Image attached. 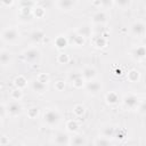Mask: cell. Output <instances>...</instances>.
<instances>
[{
    "mask_svg": "<svg viewBox=\"0 0 146 146\" xmlns=\"http://www.w3.org/2000/svg\"><path fill=\"white\" fill-rule=\"evenodd\" d=\"M6 112H7V111H6V107L0 104V119H2V117L6 115Z\"/></svg>",
    "mask_w": 146,
    "mask_h": 146,
    "instance_id": "obj_33",
    "label": "cell"
},
{
    "mask_svg": "<svg viewBox=\"0 0 146 146\" xmlns=\"http://www.w3.org/2000/svg\"><path fill=\"white\" fill-rule=\"evenodd\" d=\"M111 143L107 138H104V137H99L96 139L95 141V146H110Z\"/></svg>",
    "mask_w": 146,
    "mask_h": 146,
    "instance_id": "obj_25",
    "label": "cell"
},
{
    "mask_svg": "<svg viewBox=\"0 0 146 146\" xmlns=\"http://www.w3.org/2000/svg\"><path fill=\"white\" fill-rule=\"evenodd\" d=\"M94 44L97 47V48H103V47H105L106 46V43H107V40H106V38L105 36H103V35H97L95 39H94Z\"/></svg>",
    "mask_w": 146,
    "mask_h": 146,
    "instance_id": "obj_20",
    "label": "cell"
},
{
    "mask_svg": "<svg viewBox=\"0 0 146 146\" xmlns=\"http://www.w3.org/2000/svg\"><path fill=\"white\" fill-rule=\"evenodd\" d=\"M73 113H74L76 116L83 115V113H84V106H83V105H75L74 108H73Z\"/></svg>",
    "mask_w": 146,
    "mask_h": 146,
    "instance_id": "obj_27",
    "label": "cell"
},
{
    "mask_svg": "<svg viewBox=\"0 0 146 146\" xmlns=\"http://www.w3.org/2000/svg\"><path fill=\"white\" fill-rule=\"evenodd\" d=\"M70 143L72 146H86L87 140L84 138V136L82 135H76L74 136L72 139H70Z\"/></svg>",
    "mask_w": 146,
    "mask_h": 146,
    "instance_id": "obj_14",
    "label": "cell"
},
{
    "mask_svg": "<svg viewBox=\"0 0 146 146\" xmlns=\"http://www.w3.org/2000/svg\"><path fill=\"white\" fill-rule=\"evenodd\" d=\"M11 60H13V55L10 51L5 50V49L0 50V65L1 66L9 65L11 63Z\"/></svg>",
    "mask_w": 146,
    "mask_h": 146,
    "instance_id": "obj_9",
    "label": "cell"
},
{
    "mask_svg": "<svg viewBox=\"0 0 146 146\" xmlns=\"http://www.w3.org/2000/svg\"><path fill=\"white\" fill-rule=\"evenodd\" d=\"M119 99H120L119 95L116 92H114V91H111V92H108L106 95V102L108 104H111V105H114V104L119 103Z\"/></svg>",
    "mask_w": 146,
    "mask_h": 146,
    "instance_id": "obj_19",
    "label": "cell"
},
{
    "mask_svg": "<svg viewBox=\"0 0 146 146\" xmlns=\"http://www.w3.org/2000/svg\"><path fill=\"white\" fill-rule=\"evenodd\" d=\"M128 80L131 82H137L139 80V72L136 70H131L128 73Z\"/></svg>",
    "mask_w": 146,
    "mask_h": 146,
    "instance_id": "obj_23",
    "label": "cell"
},
{
    "mask_svg": "<svg viewBox=\"0 0 146 146\" xmlns=\"http://www.w3.org/2000/svg\"><path fill=\"white\" fill-rule=\"evenodd\" d=\"M58 62L66 64V63L68 62V56H67V55H65V54H62V55H59V57H58Z\"/></svg>",
    "mask_w": 146,
    "mask_h": 146,
    "instance_id": "obj_32",
    "label": "cell"
},
{
    "mask_svg": "<svg viewBox=\"0 0 146 146\" xmlns=\"http://www.w3.org/2000/svg\"><path fill=\"white\" fill-rule=\"evenodd\" d=\"M55 143L58 146H66L70 144V137L64 132H57L55 136Z\"/></svg>",
    "mask_w": 146,
    "mask_h": 146,
    "instance_id": "obj_10",
    "label": "cell"
},
{
    "mask_svg": "<svg viewBox=\"0 0 146 146\" xmlns=\"http://www.w3.org/2000/svg\"><path fill=\"white\" fill-rule=\"evenodd\" d=\"M43 38H44V32L42 30H34L30 34V39L33 42H40L41 40H43Z\"/></svg>",
    "mask_w": 146,
    "mask_h": 146,
    "instance_id": "obj_15",
    "label": "cell"
},
{
    "mask_svg": "<svg viewBox=\"0 0 146 146\" xmlns=\"http://www.w3.org/2000/svg\"><path fill=\"white\" fill-rule=\"evenodd\" d=\"M27 81L25 80V78L24 76H22V75H19V76H17L16 79H15V84H16V87H17V89H19V90H22L23 88H25L26 87V83Z\"/></svg>",
    "mask_w": 146,
    "mask_h": 146,
    "instance_id": "obj_22",
    "label": "cell"
},
{
    "mask_svg": "<svg viewBox=\"0 0 146 146\" xmlns=\"http://www.w3.org/2000/svg\"><path fill=\"white\" fill-rule=\"evenodd\" d=\"M41 58V52L39 49L36 48H29L26 50L23 51V59L30 64H34V63H38Z\"/></svg>",
    "mask_w": 146,
    "mask_h": 146,
    "instance_id": "obj_2",
    "label": "cell"
},
{
    "mask_svg": "<svg viewBox=\"0 0 146 146\" xmlns=\"http://www.w3.org/2000/svg\"><path fill=\"white\" fill-rule=\"evenodd\" d=\"M66 128H67L68 131L74 132V131H76V130L79 129V124H78V122H76L75 120H70V121L66 123Z\"/></svg>",
    "mask_w": 146,
    "mask_h": 146,
    "instance_id": "obj_24",
    "label": "cell"
},
{
    "mask_svg": "<svg viewBox=\"0 0 146 146\" xmlns=\"http://www.w3.org/2000/svg\"><path fill=\"white\" fill-rule=\"evenodd\" d=\"M145 54H146V50L144 46H137L131 51V55L135 59H143L145 57Z\"/></svg>",
    "mask_w": 146,
    "mask_h": 146,
    "instance_id": "obj_11",
    "label": "cell"
},
{
    "mask_svg": "<svg viewBox=\"0 0 146 146\" xmlns=\"http://www.w3.org/2000/svg\"><path fill=\"white\" fill-rule=\"evenodd\" d=\"M57 6L62 10H70L72 9V7H74V2L70 0H60L57 2Z\"/></svg>",
    "mask_w": 146,
    "mask_h": 146,
    "instance_id": "obj_18",
    "label": "cell"
},
{
    "mask_svg": "<svg viewBox=\"0 0 146 146\" xmlns=\"http://www.w3.org/2000/svg\"><path fill=\"white\" fill-rule=\"evenodd\" d=\"M22 96H23L22 95V90H19V89H15V90L11 91V98L15 102H18L22 98Z\"/></svg>",
    "mask_w": 146,
    "mask_h": 146,
    "instance_id": "obj_28",
    "label": "cell"
},
{
    "mask_svg": "<svg viewBox=\"0 0 146 146\" xmlns=\"http://www.w3.org/2000/svg\"><path fill=\"white\" fill-rule=\"evenodd\" d=\"M86 89H87V91H88L89 94H91V95H96V94H98V92L100 91V89H102V84H100V82H98V81L91 80V81H88V82H87V84H86Z\"/></svg>",
    "mask_w": 146,
    "mask_h": 146,
    "instance_id": "obj_7",
    "label": "cell"
},
{
    "mask_svg": "<svg viewBox=\"0 0 146 146\" xmlns=\"http://www.w3.org/2000/svg\"><path fill=\"white\" fill-rule=\"evenodd\" d=\"M68 79L72 81V83H73L76 88H80V87L83 86L84 79H83L82 74H81L80 72H78V71H74V72L72 71V72L70 73V75H68Z\"/></svg>",
    "mask_w": 146,
    "mask_h": 146,
    "instance_id": "obj_6",
    "label": "cell"
},
{
    "mask_svg": "<svg viewBox=\"0 0 146 146\" xmlns=\"http://www.w3.org/2000/svg\"><path fill=\"white\" fill-rule=\"evenodd\" d=\"M82 76H83V79L84 80H88V81H91L95 76H96V70L95 68H92L91 66H87V67H84L83 68V71H82Z\"/></svg>",
    "mask_w": 146,
    "mask_h": 146,
    "instance_id": "obj_13",
    "label": "cell"
},
{
    "mask_svg": "<svg viewBox=\"0 0 146 146\" xmlns=\"http://www.w3.org/2000/svg\"><path fill=\"white\" fill-rule=\"evenodd\" d=\"M18 36H19V32L16 27H8V29L3 30V32L1 33V39L6 42L15 41Z\"/></svg>",
    "mask_w": 146,
    "mask_h": 146,
    "instance_id": "obj_3",
    "label": "cell"
},
{
    "mask_svg": "<svg viewBox=\"0 0 146 146\" xmlns=\"http://www.w3.org/2000/svg\"><path fill=\"white\" fill-rule=\"evenodd\" d=\"M32 89L35 91V92H39V94H43L46 90H47V84L40 82L39 80H34L32 82Z\"/></svg>",
    "mask_w": 146,
    "mask_h": 146,
    "instance_id": "obj_16",
    "label": "cell"
},
{
    "mask_svg": "<svg viewBox=\"0 0 146 146\" xmlns=\"http://www.w3.org/2000/svg\"><path fill=\"white\" fill-rule=\"evenodd\" d=\"M38 113H39V108L38 107H31L29 111H27V115L31 119H35L38 116Z\"/></svg>",
    "mask_w": 146,
    "mask_h": 146,
    "instance_id": "obj_29",
    "label": "cell"
},
{
    "mask_svg": "<svg viewBox=\"0 0 146 146\" xmlns=\"http://www.w3.org/2000/svg\"><path fill=\"white\" fill-rule=\"evenodd\" d=\"M102 133H103V137H104V138H107V139L113 138V137H115L116 128H114L113 125H107V127H105V128L103 129Z\"/></svg>",
    "mask_w": 146,
    "mask_h": 146,
    "instance_id": "obj_17",
    "label": "cell"
},
{
    "mask_svg": "<svg viewBox=\"0 0 146 146\" xmlns=\"http://www.w3.org/2000/svg\"><path fill=\"white\" fill-rule=\"evenodd\" d=\"M0 124H1V122H0Z\"/></svg>",
    "mask_w": 146,
    "mask_h": 146,
    "instance_id": "obj_36",
    "label": "cell"
},
{
    "mask_svg": "<svg viewBox=\"0 0 146 146\" xmlns=\"http://www.w3.org/2000/svg\"><path fill=\"white\" fill-rule=\"evenodd\" d=\"M6 111H7V113H8L9 115H11V116H17V115H19V114L22 113L23 106H22L18 102L13 100V102H10V103L7 105Z\"/></svg>",
    "mask_w": 146,
    "mask_h": 146,
    "instance_id": "obj_5",
    "label": "cell"
},
{
    "mask_svg": "<svg viewBox=\"0 0 146 146\" xmlns=\"http://www.w3.org/2000/svg\"><path fill=\"white\" fill-rule=\"evenodd\" d=\"M131 32L133 35L143 36L145 34V24L143 22H135L131 25Z\"/></svg>",
    "mask_w": 146,
    "mask_h": 146,
    "instance_id": "obj_8",
    "label": "cell"
},
{
    "mask_svg": "<svg viewBox=\"0 0 146 146\" xmlns=\"http://www.w3.org/2000/svg\"><path fill=\"white\" fill-rule=\"evenodd\" d=\"M123 105L129 108V110H133V108H138V105H139V100H138V97L133 94H128L124 96L123 98Z\"/></svg>",
    "mask_w": 146,
    "mask_h": 146,
    "instance_id": "obj_4",
    "label": "cell"
},
{
    "mask_svg": "<svg viewBox=\"0 0 146 146\" xmlns=\"http://www.w3.org/2000/svg\"><path fill=\"white\" fill-rule=\"evenodd\" d=\"M106 21H107V15L104 11H97L92 15V22L95 24L100 25V24H104Z\"/></svg>",
    "mask_w": 146,
    "mask_h": 146,
    "instance_id": "obj_12",
    "label": "cell"
},
{
    "mask_svg": "<svg viewBox=\"0 0 146 146\" xmlns=\"http://www.w3.org/2000/svg\"><path fill=\"white\" fill-rule=\"evenodd\" d=\"M43 121L49 127H55L59 123L60 121V114L58 111L54 110V108H49L48 111L44 112L43 114Z\"/></svg>",
    "mask_w": 146,
    "mask_h": 146,
    "instance_id": "obj_1",
    "label": "cell"
},
{
    "mask_svg": "<svg viewBox=\"0 0 146 146\" xmlns=\"http://www.w3.org/2000/svg\"><path fill=\"white\" fill-rule=\"evenodd\" d=\"M56 89L57 90H63L64 89V82L63 81H57L56 82Z\"/></svg>",
    "mask_w": 146,
    "mask_h": 146,
    "instance_id": "obj_34",
    "label": "cell"
},
{
    "mask_svg": "<svg viewBox=\"0 0 146 146\" xmlns=\"http://www.w3.org/2000/svg\"><path fill=\"white\" fill-rule=\"evenodd\" d=\"M90 32H91V30H90L89 26H87V25H82V26H80V27L78 29L76 34H79V35L82 36V38H86V36H88V35L90 34Z\"/></svg>",
    "mask_w": 146,
    "mask_h": 146,
    "instance_id": "obj_21",
    "label": "cell"
},
{
    "mask_svg": "<svg viewBox=\"0 0 146 146\" xmlns=\"http://www.w3.org/2000/svg\"><path fill=\"white\" fill-rule=\"evenodd\" d=\"M66 43H67V41H66V39H65L64 36H58V38L56 39V46H57L58 48L65 47Z\"/></svg>",
    "mask_w": 146,
    "mask_h": 146,
    "instance_id": "obj_30",
    "label": "cell"
},
{
    "mask_svg": "<svg viewBox=\"0 0 146 146\" xmlns=\"http://www.w3.org/2000/svg\"><path fill=\"white\" fill-rule=\"evenodd\" d=\"M0 88H1V82H0Z\"/></svg>",
    "mask_w": 146,
    "mask_h": 146,
    "instance_id": "obj_35",
    "label": "cell"
},
{
    "mask_svg": "<svg viewBox=\"0 0 146 146\" xmlns=\"http://www.w3.org/2000/svg\"><path fill=\"white\" fill-rule=\"evenodd\" d=\"M36 80H39L40 82H42V83L47 84V82L49 81V76H48L47 74H44V73H41V74H39V76H38V79H36Z\"/></svg>",
    "mask_w": 146,
    "mask_h": 146,
    "instance_id": "obj_31",
    "label": "cell"
},
{
    "mask_svg": "<svg viewBox=\"0 0 146 146\" xmlns=\"http://www.w3.org/2000/svg\"><path fill=\"white\" fill-rule=\"evenodd\" d=\"M72 43H74L75 46H82L84 43V38L80 36L79 34H75L73 38H72Z\"/></svg>",
    "mask_w": 146,
    "mask_h": 146,
    "instance_id": "obj_26",
    "label": "cell"
}]
</instances>
